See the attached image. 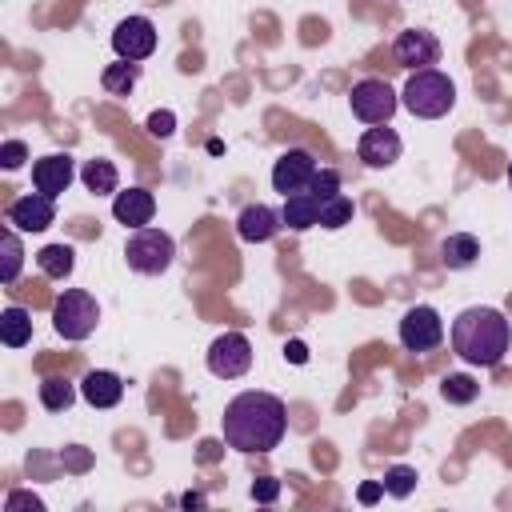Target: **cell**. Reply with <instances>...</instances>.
I'll return each instance as SVG.
<instances>
[{
	"mask_svg": "<svg viewBox=\"0 0 512 512\" xmlns=\"http://www.w3.org/2000/svg\"><path fill=\"white\" fill-rule=\"evenodd\" d=\"M72 176H76V160L68 156V152H52V156H40L36 164H32V184H36V192H44V196H60V192H68V184H72Z\"/></svg>",
	"mask_w": 512,
	"mask_h": 512,
	"instance_id": "4fadbf2b",
	"label": "cell"
},
{
	"mask_svg": "<svg viewBox=\"0 0 512 512\" xmlns=\"http://www.w3.org/2000/svg\"><path fill=\"white\" fill-rule=\"evenodd\" d=\"M284 356H288L292 364H304V360H308V348H304V340H288V344H284Z\"/></svg>",
	"mask_w": 512,
	"mask_h": 512,
	"instance_id": "e575fe53",
	"label": "cell"
},
{
	"mask_svg": "<svg viewBox=\"0 0 512 512\" xmlns=\"http://www.w3.org/2000/svg\"><path fill=\"white\" fill-rule=\"evenodd\" d=\"M220 432H224V444L236 452H248V456L272 452L288 432L284 400L272 392H240L228 400L220 416Z\"/></svg>",
	"mask_w": 512,
	"mask_h": 512,
	"instance_id": "6da1fadb",
	"label": "cell"
},
{
	"mask_svg": "<svg viewBox=\"0 0 512 512\" xmlns=\"http://www.w3.org/2000/svg\"><path fill=\"white\" fill-rule=\"evenodd\" d=\"M180 504H184V508H200V504H204V496H200V492H184V496H180Z\"/></svg>",
	"mask_w": 512,
	"mask_h": 512,
	"instance_id": "d590c367",
	"label": "cell"
},
{
	"mask_svg": "<svg viewBox=\"0 0 512 512\" xmlns=\"http://www.w3.org/2000/svg\"><path fill=\"white\" fill-rule=\"evenodd\" d=\"M200 448H204V452H200V456H204V460H212V456H216V444H212V440H204V444H200Z\"/></svg>",
	"mask_w": 512,
	"mask_h": 512,
	"instance_id": "8d00e7d4",
	"label": "cell"
},
{
	"mask_svg": "<svg viewBox=\"0 0 512 512\" xmlns=\"http://www.w3.org/2000/svg\"><path fill=\"white\" fill-rule=\"evenodd\" d=\"M400 104L420 120H440L456 104V84L436 68H416L400 88Z\"/></svg>",
	"mask_w": 512,
	"mask_h": 512,
	"instance_id": "3957f363",
	"label": "cell"
},
{
	"mask_svg": "<svg viewBox=\"0 0 512 512\" xmlns=\"http://www.w3.org/2000/svg\"><path fill=\"white\" fill-rule=\"evenodd\" d=\"M252 368V344L244 332H220L208 344V372L220 380H236Z\"/></svg>",
	"mask_w": 512,
	"mask_h": 512,
	"instance_id": "52a82bcc",
	"label": "cell"
},
{
	"mask_svg": "<svg viewBox=\"0 0 512 512\" xmlns=\"http://www.w3.org/2000/svg\"><path fill=\"white\" fill-rule=\"evenodd\" d=\"M172 128H176V116H172L168 108L148 116V132H152V136H172Z\"/></svg>",
	"mask_w": 512,
	"mask_h": 512,
	"instance_id": "d6a6232c",
	"label": "cell"
},
{
	"mask_svg": "<svg viewBox=\"0 0 512 512\" xmlns=\"http://www.w3.org/2000/svg\"><path fill=\"white\" fill-rule=\"evenodd\" d=\"M112 48L120 60H132V64L148 60L156 52V24L148 16H124L112 32Z\"/></svg>",
	"mask_w": 512,
	"mask_h": 512,
	"instance_id": "9c48e42d",
	"label": "cell"
},
{
	"mask_svg": "<svg viewBox=\"0 0 512 512\" xmlns=\"http://www.w3.org/2000/svg\"><path fill=\"white\" fill-rule=\"evenodd\" d=\"M440 396H444L448 404H472V400L480 396V384H476L472 376H464V372H452V376L440 380Z\"/></svg>",
	"mask_w": 512,
	"mask_h": 512,
	"instance_id": "4316f807",
	"label": "cell"
},
{
	"mask_svg": "<svg viewBox=\"0 0 512 512\" xmlns=\"http://www.w3.org/2000/svg\"><path fill=\"white\" fill-rule=\"evenodd\" d=\"M512 348V324L500 308H464L452 320V352L472 368H496Z\"/></svg>",
	"mask_w": 512,
	"mask_h": 512,
	"instance_id": "7a4b0ae2",
	"label": "cell"
},
{
	"mask_svg": "<svg viewBox=\"0 0 512 512\" xmlns=\"http://www.w3.org/2000/svg\"><path fill=\"white\" fill-rule=\"evenodd\" d=\"M280 220L292 228V232H308L320 224V200L312 192H296V196H284V208H280Z\"/></svg>",
	"mask_w": 512,
	"mask_h": 512,
	"instance_id": "ac0fdd59",
	"label": "cell"
},
{
	"mask_svg": "<svg viewBox=\"0 0 512 512\" xmlns=\"http://www.w3.org/2000/svg\"><path fill=\"white\" fill-rule=\"evenodd\" d=\"M384 496V480H372V484H360V492H356V500L360 504H376Z\"/></svg>",
	"mask_w": 512,
	"mask_h": 512,
	"instance_id": "836d02e7",
	"label": "cell"
},
{
	"mask_svg": "<svg viewBox=\"0 0 512 512\" xmlns=\"http://www.w3.org/2000/svg\"><path fill=\"white\" fill-rule=\"evenodd\" d=\"M348 104H352V116H356V120H364V124H388L392 112L400 108V96L392 92L388 80L368 76V80H356V84H352Z\"/></svg>",
	"mask_w": 512,
	"mask_h": 512,
	"instance_id": "8992f818",
	"label": "cell"
},
{
	"mask_svg": "<svg viewBox=\"0 0 512 512\" xmlns=\"http://www.w3.org/2000/svg\"><path fill=\"white\" fill-rule=\"evenodd\" d=\"M36 264H40L44 276H52V280H68L72 268H76V252H72V244H44V248L36 252Z\"/></svg>",
	"mask_w": 512,
	"mask_h": 512,
	"instance_id": "7402d4cb",
	"label": "cell"
},
{
	"mask_svg": "<svg viewBox=\"0 0 512 512\" xmlns=\"http://www.w3.org/2000/svg\"><path fill=\"white\" fill-rule=\"evenodd\" d=\"M112 216H116L124 228H144V224H152V216H156V196H152L148 188L116 192V196H112Z\"/></svg>",
	"mask_w": 512,
	"mask_h": 512,
	"instance_id": "9a60e30c",
	"label": "cell"
},
{
	"mask_svg": "<svg viewBox=\"0 0 512 512\" xmlns=\"http://www.w3.org/2000/svg\"><path fill=\"white\" fill-rule=\"evenodd\" d=\"M352 216H356V204L348 200V196H332V200H324L320 204V228H328V232H336V228H344V224H352Z\"/></svg>",
	"mask_w": 512,
	"mask_h": 512,
	"instance_id": "484cf974",
	"label": "cell"
},
{
	"mask_svg": "<svg viewBox=\"0 0 512 512\" xmlns=\"http://www.w3.org/2000/svg\"><path fill=\"white\" fill-rule=\"evenodd\" d=\"M80 396L92 404V408H116L120 396H124V380L108 368H92L84 380H80Z\"/></svg>",
	"mask_w": 512,
	"mask_h": 512,
	"instance_id": "e0dca14e",
	"label": "cell"
},
{
	"mask_svg": "<svg viewBox=\"0 0 512 512\" xmlns=\"http://www.w3.org/2000/svg\"><path fill=\"white\" fill-rule=\"evenodd\" d=\"M392 56H396V64H404L412 72L416 68H432L440 60V40L432 32H424V28H404L396 36V44H392Z\"/></svg>",
	"mask_w": 512,
	"mask_h": 512,
	"instance_id": "7c38bea8",
	"label": "cell"
},
{
	"mask_svg": "<svg viewBox=\"0 0 512 512\" xmlns=\"http://www.w3.org/2000/svg\"><path fill=\"white\" fill-rule=\"evenodd\" d=\"M276 496H280V480L276 476H256L252 480V500L256 504H272Z\"/></svg>",
	"mask_w": 512,
	"mask_h": 512,
	"instance_id": "4dcf8cb0",
	"label": "cell"
},
{
	"mask_svg": "<svg viewBox=\"0 0 512 512\" xmlns=\"http://www.w3.org/2000/svg\"><path fill=\"white\" fill-rule=\"evenodd\" d=\"M80 180H84V188H88V192H96V196H112V192H116V184H120V172H116V164H112V160L96 156V160H84Z\"/></svg>",
	"mask_w": 512,
	"mask_h": 512,
	"instance_id": "ffe728a7",
	"label": "cell"
},
{
	"mask_svg": "<svg viewBox=\"0 0 512 512\" xmlns=\"http://www.w3.org/2000/svg\"><path fill=\"white\" fill-rule=\"evenodd\" d=\"M72 400H76L72 380H64V376H48V380H40V404H44L48 412H64V408H72Z\"/></svg>",
	"mask_w": 512,
	"mask_h": 512,
	"instance_id": "d4e9b609",
	"label": "cell"
},
{
	"mask_svg": "<svg viewBox=\"0 0 512 512\" xmlns=\"http://www.w3.org/2000/svg\"><path fill=\"white\" fill-rule=\"evenodd\" d=\"M308 192H312L320 204H324V200H332V196L340 192V172H336V168H316V176H312Z\"/></svg>",
	"mask_w": 512,
	"mask_h": 512,
	"instance_id": "f1b7e54d",
	"label": "cell"
},
{
	"mask_svg": "<svg viewBox=\"0 0 512 512\" xmlns=\"http://www.w3.org/2000/svg\"><path fill=\"white\" fill-rule=\"evenodd\" d=\"M0 340H4L8 348H24V344L32 340V312L20 308V304L4 308V312H0Z\"/></svg>",
	"mask_w": 512,
	"mask_h": 512,
	"instance_id": "44dd1931",
	"label": "cell"
},
{
	"mask_svg": "<svg viewBox=\"0 0 512 512\" xmlns=\"http://www.w3.org/2000/svg\"><path fill=\"white\" fill-rule=\"evenodd\" d=\"M136 80H140V64H132V60H116V64H108V68L100 72V84H104V92H112V96H128V92L136 88Z\"/></svg>",
	"mask_w": 512,
	"mask_h": 512,
	"instance_id": "603a6c76",
	"label": "cell"
},
{
	"mask_svg": "<svg viewBox=\"0 0 512 512\" xmlns=\"http://www.w3.org/2000/svg\"><path fill=\"white\" fill-rule=\"evenodd\" d=\"M440 340H444V320L436 308L416 304L400 316V344L408 352H432V348H440Z\"/></svg>",
	"mask_w": 512,
	"mask_h": 512,
	"instance_id": "ba28073f",
	"label": "cell"
},
{
	"mask_svg": "<svg viewBox=\"0 0 512 512\" xmlns=\"http://www.w3.org/2000/svg\"><path fill=\"white\" fill-rule=\"evenodd\" d=\"M476 256H480V240L468 236V232H452V236H444V244H440V264L452 268V272L472 268Z\"/></svg>",
	"mask_w": 512,
	"mask_h": 512,
	"instance_id": "d6986e66",
	"label": "cell"
},
{
	"mask_svg": "<svg viewBox=\"0 0 512 512\" xmlns=\"http://www.w3.org/2000/svg\"><path fill=\"white\" fill-rule=\"evenodd\" d=\"M412 488H416V468H408V464H392V468L384 472V492H388V496L404 500Z\"/></svg>",
	"mask_w": 512,
	"mask_h": 512,
	"instance_id": "83f0119b",
	"label": "cell"
},
{
	"mask_svg": "<svg viewBox=\"0 0 512 512\" xmlns=\"http://www.w3.org/2000/svg\"><path fill=\"white\" fill-rule=\"evenodd\" d=\"M280 228H284V220H280V212L268 208V204H248V208L236 216V232H240L244 244H264V240H272Z\"/></svg>",
	"mask_w": 512,
	"mask_h": 512,
	"instance_id": "2e32d148",
	"label": "cell"
},
{
	"mask_svg": "<svg viewBox=\"0 0 512 512\" xmlns=\"http://www.w3.org/2000/svg\"><path fill=\"white\" fill-rule=\"evenodd\" d=\"M508 188H512V168H508Z\"/></svg>",
	"mask_w": 512,
	"mask_h": 512,
	"instance_id": "74e56055",
	"label": "cell"
},
{
	"mask_svg": "<svg viewBox=\"0 0 512 512\" xmlns=\"http://www.w3.org/2000/svg\"><path fill=\"white\" fill-rule=\"evenodd\" d=\"M316 176V156L308 148H288L280 152V160L272 164V188L280 196H296V192H308Z\"/></svg>",
	"mask_w": 512,
	"mask_h": 512,
	"instance_id": "30bf717a",
	"label": "cell"
},
{
	"mask_svg": "<svg viewBox=\"0 0 512 512\" xmlns=\"http://www.w3.org/2000/svg\"><path fill=\"white\" fill-rule=\"evenodd\" d=\"M96 320H100V308L84 288H64L52 304V328L64 340H88L96 332Z\"/></svg>",
	"mask_w": 512,
	"mask_h": 512,
	"instance_id": "5b68a950",
	"label": "cell"
},
{
	"mask_svg": "<svg viewBox=\"0 0 512 512\" xmlns=\"http://www.w3.org/2000/svg\"><path fill=\"white\" fill-rule=\"evenodd\" d=\"M20 508H32V512H40V508H44V500H40V496H32V492H8V500H4V512H20Z\"/></svg>",
	"mask_w": 512,
	"mask_h": 512,
	"instance_id": "1f68e13d",
	"label": "cell"
},
{
	"mask_svg": "<svg viewBox=\"0 0 512 512\" xmlns=\"http://www.w3.org/2000/svg\"><path fill=\"white\" fill-rule=\"evenodd\" d=\"M400 136L392 132V128H384V124H372L364 136H360V144H356V156L368 164V168H392L396 160H400Z\"/></svg>",
	"mask_w": 512,
	"mask_h": 512,
	"instance_id": "5bb4252c",
	"label": "cell"
},
{
	"mask_svg": "<svg viewBox=\"0 0 512 512\" xmlns=\"http://www.w3.org/2000/svg\"><path fill=\"white\" fill-rule=\"evenodd\" d=\"M24 160H28V144H24V140H4V144H0V164H4L8 172H16Z\"/></svg>",
	"mask_w": 512,
	"mask_h": 512,
	"instance_id": "f546056e",
	"label": "cell"
},
{
	"mask_svg": "<svg viewBox=\"0 0 512 512\" xmlns=\"http://www.w3.org/2000/svg\"><path fill=\"white\" fill-rule=\"evenodd\" d=\"M172 256H176V244L164 228H132V236L124 240V260L132 272L140 276H160L172 268Z\"/></svg>",
	"mask_w": 512,
	"mask_h": 512,
	"instance_id": "277c9868",
	"label": "cell"
},
{
	"mask_svg": "<svg viewBox=\"0 0 512 512\" xmlns=\"http://www.w3.org/2000/svg\"><path fill=\"white\" fill-rule=\"evenodd\" d=\"M0 252H4V260H0V284H16V276H20V268H24V244H20L16 228H4Z\"/></svg>",
	"mask_w": 512,
	"mask_h": 512,
	"instance_id": "cb8c5ba5",
	"label": "cell"
},
{
	"mask_svg": "<svg viewBox=\"0 0 512 512\" xmlns=\"http://www.w3.org/2000/svg\"><path fill=\"white\" fill-rule=\"evenodd\" d=\"M52 220H56V200L44 192H28L8 204V224L16 232H44V228H52Z\"/></svg>",
	"mask_w": 512,
	"mask_h": 512,
	"instance_id": "8fae6325",
	"label": "cell"
}]
</instances>
